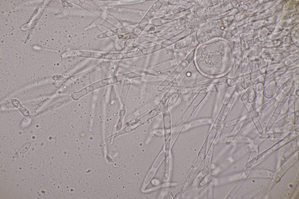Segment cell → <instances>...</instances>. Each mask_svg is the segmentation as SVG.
<instances>
[{
	"mask_svg": "<svg viewBox=\"0 0 299 199\" xmlns=\"http://www.w3.org/2000/svg\"><path fill=\"white\" fill-rule=\"evenodd\" d=\"M212 119L210 118H204L197 119L189 122L184 125L183 131L187 130L191 128L205 125L210 124Z\"/></svg>",
	"mask_w": 299,
	"mask_h": 199,
	"instance_id": "cell-2",
	"label": "cell"
},
{
	"mask_svg": "<svg viewBox=\"0 0 299 199\" xmlns=\"http://www.w3.org/2000/svg\"><path fill=\"white\" fill-rule=\"evenodd\" d=\"M118 76L112 77L105 78L94 82L73 95V97L77 99L86 93L108 85L113 84L119 80Z\"/></svg>",
	"mask_w": 299,
	"mask_h": 199,
	"instance_id": "cell-1",
	"label": "cell"
},
{
	"mask_svg": "<svg viewBox=\"0 0 299 199\" xmlns=\"http://www.w3.org/2000/svg\"><path fill=\"white\" fill-rule=\"evenodd\" d=\"M11 103L14 106L19 110L23 116H29V111L21 105L18 100L15 99H12Z\"/></svg>",
	"mask_w": 299,
	"mask_h": 199,
	"instance_id": "cell-6",
	"label": "cell"
},
{
	"mask_svg": "<svg viewBox=\"0 0 299 199\" xmlns=\"http://www.w3.org/2000/svg\"><path fill=\"white\" fill-rule=\"evenodd\" d=\"M209 181V178L207 176L206 177L199 183V186H203L207 184Z\"/></svg>",
	"mask_w": 299,
	"mask_h": 199,
	"instance_id": "cell-9",
	"label": "cell"
},
{
	"mask_svg": "<svg viewBox=\"0 0 299 199\" xmlns=\"http://www.w3.org/2000/svg\"><path fill=\"white\" fill-rule=\"evenodd\" d=\"M246 116H243L239 118H237L232 121H230L227 122L225 124V127H231L232 125H235L237 124H238L239 123L241 122L242 121L245 119V117Z\"/></svg>",
	"mask_w": 299,
	"mask_h": 199,
	"instance_id": "cell-7",
	"label": "cell"
},
{
	"mask_svg": "<svg viewBox=\"0 0 299 199\" xmlns=\"http://www.w3.org/2000/svg\"><path fill=\"white\" fill-rule=\"evenodd\" d=\"M212 188H213V186H212V185L211 184H211H210V186H209V193H209V195H208L209 198H212V192H213V189H212Z\"/></svg>",
	"mask_w": 299,
	"mask_h": 199,
	"instance_id": "cell-10",
	"label": "cell"
},
{
	"mask_svg": "<svg viewBox=\"0 0 299 199\" xmlns=\"http://www.w3.org/2000/svg\"><path fill=\"white\" fill-rule=\"evenodd\" d=\"M164 156L163 155H160L156 159L152 169L149 171L145 178L143 185V189L145 187L152 178L159 166L162 161Z\"/></svg>",
	"mask_w": 299,
	"mask_h": 199,
	"instance_id": "cell-3",
	"label": "cell"
},
{
	"mask_svg": "<svg viewBox=\"0 0 299 199\" xmlns=\"http://www.w3.org/2000/svg\"><path fill=\"white\" fill-rule=\"evenodd\" d=\"M213 152V145H212L208 151V153L205 159L204 166L202 171L203 174L205 175H207L209 173Z\"/></svg>",
	"mask_w": 299,
	"mask_h": 199,
	"instance_id": "cell-5",
	"label": "cell"
},
{
	"mask_svg": "<svg viewBox=\"0 0 299 199\" xmlns=\"http://www.w3.org/2000/svg\"><path fill=\"white\" fill-rule=\"evenodd\" d=\"M223 125H222L220 127L218 132H217V133H216V134L215 135V138L213 141V144H216L218 143V140L220 137L221 134V132L223 129Z\"/></svg>",
	"mask_w": 299,
	"mask_h": 199,
	"instance_id": "cell-8",
	"label": "cell"
},
{
	"mask_svg": "<svg viewBox=\"0 0 299 199\" xmlns=\"http://www.w3.org/2000/svg\"><path fill=\"white\" fill-rule=\"evenodd\" d=\"M197 162L198 163H197V165H195L194 167L190 172L186 181L183 184V185L182 186L180 190L175 197V198H179L180 197L183 193L184 192V191L187 188L190 181L196 173L199 168V165H200V163H201V162H200L199 163H198V161H197Z\"/></svg>",
	"mask_w": 299,
	"mask_h": 199,
	"instance_id": "cell-4",
	"label": "cell"
}]
</instances>
